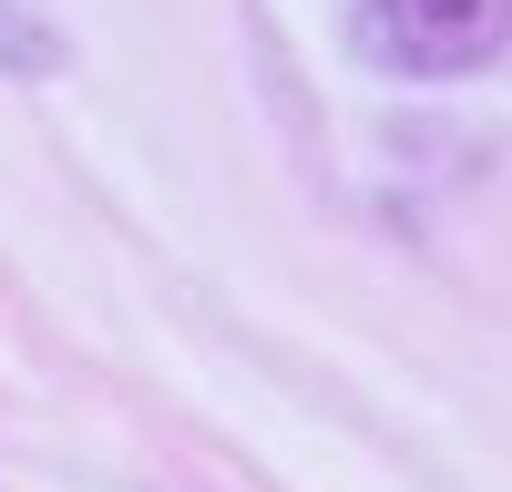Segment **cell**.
Here are the masks:
<instances>
[{"instance_id": "1", "label": "cell", "mask_w": 512, "mask_h": 492, "mask_svg": "<svg viewBox=\"0 0 512 492\" xmlns=\"http://www.w3.org/2000/svg\"><path fill=\"white\" fill-rule=\"evenodd\" d=\"M349 52L390 82H461L512 52V0H349Z\"/></svg>"}, {"instance_id": "2", "label": "cell", "mask_w": 512, "mask_h": 492, "mask_svg": "<svg viewBox=\"0 0 512 492\" xmlns=\"http://www.w3.org/2000/svg\"><path fill=\"white\" fill-rule=\"evenodd\" d=\"M72 41L41 0H0V82H62Z\"/></svg>"}]
</instances>
